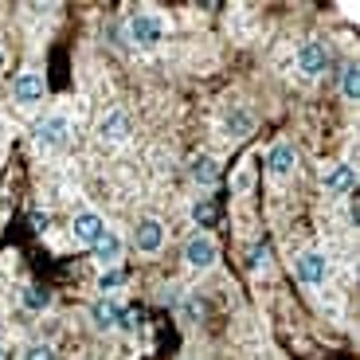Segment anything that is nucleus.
I'll return each instance as SVG.
<instances>
[{
  "label": "nucleus",
  "mask_w": 360,
  "mask_h": 360,
  "mask_svg": "<svg viewBox=\"0 0 360 360\" xmlns=\"http://www.w3.org/2000/svg\"><path fill=\"white\" fill-rule=\"evenodd\" d=\"M129 39H134L137 47H157L165 39V20L157 16V12H137V16L129 20Z\"/></svg>",
  "instance_id": "1"
},
{
  "label": "nucleus",
  "mask_w": 360,
  "mask_h": 360,
  "mask_svg": "<svg viewBox=\"0 0 360 360\" xmlns=\"http://www.w3.org/2000/svg\"><path fill=\"white\" fill-rule=\"evenodd\" d=\"M216 259H219V247H216V239L212 235H192L188 243H184V262H188L192 270H207V266H216Z\"/></svg>",
  "instance_id": "2"
},
{
  "label": "nucleus",
  "mask_w": 360,
  "mask_h": 360,
  "mask_svg": "<svg viewBox=\"0 0 360 360\" xmlns=\"http://www.w3.org/2000/svg\"><path fill=\"white\" fill-rule=\"evenodd\" d=\"M67 137H71V117L67 114H51L36 126V141L44 145V149H63Z\"/></svg>",
  "instance_id": "3"
},
{
  "label": "nucleus",
  "mask_w": 360,
  "mask_h": 360,
  "mask_svg": "<svg viewBox=\"0 0 360 360\" xmlns=\"http://www.w3.org/2000/svg\"><path fill=\"white\" fill-rule=\"evenodd\" d=\"M325 67H329V47L321 39H306L302 51H297V71L306 75V79H317Z\"/></svg>",
  "instance_id": "4"
},
{
  "label": "nucleus",
  "mask_w": 360,
  "mask_h": 360,
  "mask_svg": "<svg viewBox=\"0 0 360 360\" xmlns=\"http://www.w3.org/2000/svg\"><path fill=\"white\" fill-rule=\"evenodd\" d=\"M297 278L306 282V286H325V278H329V259L321 251H302L297 255Z\"/></svg>",
  "instance_id": "5"
},
{
  "label": "nucleus",
  "mask_w": 360,
  "mask_h": 360,
  "mask_svg": "<svg viewBox=\"0 0 360 360\" xmlns=\"http://www.w3.org/2000/svg\"><path fill=\"white\" fill-rule=\"evenodd\" d=\"M106 231L110 227H106V219H102L98 212H79V216L71 219V235L79 239V243H86V247H94Z\"/></svg>",
  "instance_id": "6"
},
{
  "label": "nucleus",
  "mask_w": 360,
  "mask_h": 360,
  "mask_svg": "<svg viewBox=\"0 0 360 360\" xmlns=\"http://www.w3.org/2000/svg\"><path fill=\"white\" fill-rule=\"evenodd\" d=\"M44 90H47V82H44L39 71H20L12 94H16L20 106H36V102H44Z\"/></svg>",
  "instance_id": "7"
},
{
  "label": "nucleus",
  "mask_w": 360,
  "mask_h": 360,
  "mask_svg": "<svg viewBox=\"0 0 360 360\" xmlns=\"http://www.w3.org/2000/svg\"><path fill=\"white\" fill-rule=\"evenodd\" d=\"M129 134H134V122H129L126 110H110V114L98 122V137H102V141H110V145H122Z\"/></svg>",
  "instance_id": "8"
},
{
  "label": "nucleus",
  "mask_w": 360,
  "mask_h": 360,
  "mask_svg": "<svg viewBox=\"0 0 360 360\" xmlns=\"http://www.w3.org/2000/svg\"><path fill=\"white\" fill-rule=\"evenodd\" d=\"M134 243H137V251H145V255L161 251V243H165L161 219H141V224H137V231H134Z\"/></svg>",
  "instance_id": "9"
},
{
  "label": "nucleus",
  "mask_w": 360,
  "mask_h": 360,
  "mask_svg": "<svg viewBox=\"0 0 360 360\" xmlns=\"http://www.w3.org/2000/svg\"><path fill=\"white\" fill-rule=\"evenodd\" d=\"M90 259L98 262V266H117V259H122V239L114 231H106L98 243L90 247Z\"/></svg>",
  "instance_id": "10"
},
{
  "label": "nucleus",
  "mask_w": 360,
  "mask_h": 360,
  "mask_svg": "<svg viewBox=\"0 0 360 360\" xmlns=\"http://www.w3.org/2000/svg\"><path fill=\"white\" fill-rule=\"evenodd\" d=\"M321 184H325V192H352V184H356V172H352V165H333V169L321 176Z\"/></svg>",
  "instance_id": "11"
},
{
  "label": "nucleus",
  "mask_w": 360,
  "mask_h": 360,
  "mask_svg": "<svg viewBox=\"0 0 360 360\" xmlns=\"http://www.w3.org/2000/svg\"><path fill=\"white\" fill-rule=\"evenodd\" d=\"M266 165H270V172H274V176H290V172L297 169L294 145H274V149H270V157H266Z\"/></svg>",
  "instance_id": "12"
},
{
  "label": "nucleus",
  "mask_w": 360,
  "mask_h": 360,
  "mask_svg": "<svg viewBox=\"0 0 360 360\" xmlns=\"http://www.w3.org/2000/svg\"><path fill=\"white\" fill-rule=\"evenodd\" d=\"M90 317H94V325H98V329H117L122 306H117V302H110V297H98V302H94V309H90Z\"/></svg>",
  "instance_id": "13"
},
{
  "label": "nucleus",
  "mask_w": 360,
  "mask_h": 360,
  "mask_svg": "<svg viewBox=\"0 0 360 360\" xmlns=\"http://www.w3.org/2000/svg\"><path fill=\"white\" fill-rule=\"evenodd\" d=\"M188 172H192V180H196V184H204V188H212V184L219 180V169H216V161H212V157H196Z\"/></svg>",
  "instance_id": "14"
},
{
  "label": "nucleus",
  "mask_w": 360,
  "mask_h": 360,
  "mask_svg": "<svg viewBox=\"0 0 360 360\" xmlns=\"http://www.w3.org/2000/svg\"><path fill=\"white\" fill-rule=\"evenodd\" d=\"M192 219H196V227H212L219 219V204L216 200H196L192 204Z\"/></svg>",
  "instance_id": "15"
},
{
  "label": "nucleus",
  "mask_w": 360,
  "mask_h": 360,
  "mask_svg": "<svg viewBox=\"0 0 360 360\" xmlns=\"http://www.w3.org/2000/svg\"><path fill=\"white\" fill-rule=\"evenodd\" d=\"M341 94L349 102L360 98V71H356V63H345L341 67Z\"/></svg>",
  "instance_id": "16"
},
{
  "label": "nucleus",
  "mask_w": 360,
  "mask_h": 360,
  "mask_svg": "<svg viewBox=\"0 0 360 360\" xmlns=\"http://www.w3.org/2000/svg\"><path fill=\"white\" fill-rule=\"evenodd\" d=\"M251 126H255L251 110H231V114H227V134H231V137H247V134H251Z\"/></svg>",
  "instance_id": "17"
},
{
  "label": "nucleus",
  "mask_w": 360,
  "mask_h": 360,
  "mask_svg": "<svg viewBox=\"0 0 360 360\" xmlns=\"http://www.w3.org/2000/svg\"><path fill=\"white\" fill-rule=\"evenodd\" d=\"M266 266H270V247L266 243H255L251 255H247V270H255V274H259V270H266Z\"/></svg>",
  "instance_id": "18"
},
{
  "label": "nucleus",
  "mask_w": 360,
  "mask_h": 360,
  "mask_svg": "<svg viewBox=\"0 0 360 360\" xmlns=\"http://www.w3.org/2000/svg\"><path fill=\"white\" fill-rule=\"evenodd\" d=\"M47 302H51V294L39 286H24V306L27 309H47Z\"/></svg>",
  "instance_id": "19"
},
{
  "label": "nucleus",
  "mask_w": 360,
  "mask_h": 360,
  "mask_svg": "<svg viewBox=\"0 0 360 360\" xmlns=\"http://www.w3.org/2000/svg\"><path fill=\"white\" fill-rule=\"evenodd\" d=\"M122 282H126V274H122V270H117V266L102 270V278H98V290H102V297H106L110 290H117V286H122Z\"/></svg>",
  "instance_id": "20"
},
{
  "label": "nucleus",
  "mask_w": 360,
  "mask_h": 360,
  "mask_svg": "<svg viewBox=\"0 0 360 360\" xmlns=\"http://www.w3.org/2000/svg\"><path fill=\"white\" fill-rule=\"evenodd\" d=\"M137 325H141V309H122V317H117V329L134 333Z\"/></svg>",
  "instance_id": "21"
},
{
  "label": "nucleus",
  "mask_w": 360,
  "mask_h": 360,
  "mask_svg": "<svg viewBox=\"0 0 360 360\" xmlns=\"http://www.w3.org/2000/svg\"><path fill=\"white\" fill-rule=\"evenodd\" d=\"M27 360H55V352L47 349V345H36V349L27 352Z\"/></svg>",
  "instance_id": "22"
},
{
  "label": "nucleus",
  "mask_w": 360,
  "mask_h": 360,
  "mask_svg": "<svg viewBox=\"0 0 360 360\" xmlns=\"http://www.w3.org/2000/svg\"><path fill=\"white\" fill-rule=\"evenodd\" d=\"M0 71H4V51H0Z\"/></svg>",
  "instance_id": "23"
},
{
  "label": "nucleus",
  "mask_w": 360,
  "mask_h": 360,
  "mask_svg": "<svg viewBox=\"0 0 360 360\" xmlns=\"http://www.w3.org/2000/svg\"><path fill=\"white\" fill-rule=\"evenodd\" d=\"M0 360H4V349H0Z\"/></svg>",
  "instance_id": "24"
}]
</instances>
